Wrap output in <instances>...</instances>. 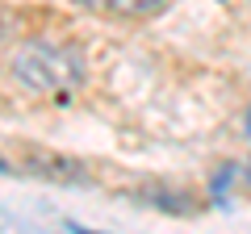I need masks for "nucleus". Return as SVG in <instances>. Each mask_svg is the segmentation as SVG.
I'll return each mask as SVG.
<instances>
[{
  "label": "nucleus",
  "instance_id": "0eeeda50",
  "mask_svg": "<svg viewBox=\"0 0 251 234\" xmlns=\"http://www.w3.org/2000/svg\"><path fill=\"white\" fill-rule=\"evenodd\" d=\"M0 176H9V159L4 155H0Z\"/></svg>",
  "mask_w": 251,
  "mask_h": 234
},
{
  "label": "nucleus",
  "instance_id": "423d86ee",
  "mask_svg": "<svg viewBox=\"0 0 251 234\" xmlns=\"http://www.w3.org/2000/svg\"><path fill=\"white\" fill-rule=\"evenodd\" d=\"M239 176H243V184H247V188H251V159H247V167H243Z\"/></svg>",
  "mask_w": 251,
  "mask_h": 234
},
{
  "label": "nucleus",
  "instance_id": "f03ea898",
  "mask_svg": "<svg viewBox=\"0 0 251 234\" xmlns=\"http://www.w3.org/2000/svg\"><path fill=\"white\" fill-rule=\"evenodd\" d=\"M163 4H168V0H109V9H113L117 17H151Z\"/></svg>",
  "mask_w": 251,
  "mask_h": 234
},
{
  "label": "nucleus",
  "instance_id": "6e6552de",
  "mask_svg": "<svg viewBox=\"0 0 251 234\" xmlns=\"http://www.w3.org/2000/svg\"><path fill=\"white\" fill-rule=\"evenodd\" d=\"M243 126H247V130H243V134H247V138H251V109H247V121H243Z\"/></svg>",
  "mask_w": 251,
  "mask_h": 234
},
{
  "label": "nucleus",
  "instance_id": "20e7f679",
  "mask_svg": "<svg viewBox=\"0 0 251 234\" xmlns=\"http://www.w3.org/2000/svg\"><path fill=\"white\" fill-rule=\"evenodd\" d=\"M13 34V21H9V13H4V4H0V42Z\"/></svg>",
  "mask_w": 251,
  "mask_h": 234
},
{
  "label": "nucleus",
  "instance_id": "f257e3e1",
  "mask_svg": "<svg viewBox=\"0 0 251 234\" xmlns=\"http://www.w3.org/2000/svg\"><path fill=\"white\" fill-rule=\"evenodd\" d=\"M9 75L17 88L67 105L88 80V54L63 38H21L9 54Z\"/></svg>",
  "mask_w": 251,
  "mask_h": 234
},
{
  "label": "nucleus",
  "instance_id": "7ed1b4c3",
  "mask_svg": "<svg viewBox=\"0 0 251 234\" xmlns=\"http://www.w3.org/2000/svg\"><path fill=\"white\" fill-rule=\"evenodd\" d=\"M234 176H239V167H234V163H222V167H218V176L209 180V197H214V201H226V197H230Z\"/></svg>",
  "mask_w": 251,
  "mask_h": 234
},
{
  "label": "nucleus",
  "instance_id": "39448f33",
  "mask_svg": "<svg viewBox=\"0 0 251 234\" xmlns=\"http://www.w3.org/2000/svg\"><path fill=\"white\" fill-rule=\"evenodd\" d=\"M75 4H84V9H100V4H109V0H75Z\"/></svg>",
  "mask_w": 251,
  "mask_h": 234
}]
</instances>
